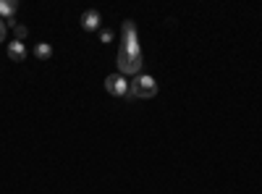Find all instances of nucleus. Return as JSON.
Instances as JSON below:
<instances>
[{"instance_id": "5", "label": "nucleus", "mask_w": 262, "mask_h": 194, "mask_svg": "<svg viewBox=\"0 0 262 194\" xmlns=\"http://www.w3.org/2000/svg\"><path fill=\"white\" fill-rule=\"evenodd\" d=\"M8 58L11 60H24L27 58V48L21 45V42H11L8 45Z\"/></svg>"}, {"instance_id": "8", "label": "nucleus", "mask_w": 262, "mask_h": 194, "mask_svg": "<svg viewBox=\"0 0 262 194\" xmlns=\"http://www.w3.org/2000/svg\"><path fill=\"white\" fill-rule=\"evenodd\" d=\"M13 34H16V42H21V39H24L29 32H27V27H21V24H16L13 27Z\"/></svg>"}, {"instance_id": "4", "label": "nucleus", "mask_w": 262, "mask_h": 194, "mask_svg": "<svg viewBox=\"0 0 262 194\" xmlns=\"http://www.w3.org/2000/svg\"><path fill=\"white\" fill-rule=\"evenodd\" d=\"M81 27H84L86 32H95V29L100 27V13H97V11H84V13H81Z\"/></svg>"}, {"instance_id": "3", "label": "nucleus", "mask_w": 262, "mask_h": 194, "mask_svg": "<svg viewBox=\"0 0 262 194\" xmlns=\"http://www.w3.org/2000/svg\"><path fill=\"white\" fill-rule=\"evenodd\" d=\"M105 92H107V95H116V97H123V95H128V81H126L121 74L107 76V79H105Z\"/></svg>"}, {"instance_id": "7", "label": "nucleus", "mask_w": 262, "mask_h": 194, "mask_svg": "<svg viewBox=\"0 0 262 194\" xmlns=\"http://www.w3.org/2000/svg\"><path fill=\"white\" fill-rule=\"evenodd\" d=\"M16 8H18V6L13 3V0H0V13H3L6 18H11V16L16 13Z\"/></svg>"}, {"instance_id": "1", "label": "nucleus", "mask_w": 262, "mask_h": 194, "mask_svg": "<svg viewBox=\"0 0 262 194\" xmlns=\"http://www.w3.org/2000/svg\"><path fill=\"white\" fill-rule=\"evenodd\" d=\"M121 34H123L121 50H118L121 76H126V74L137 76L142 71V50H139V42H137V27H134V21H123Z\"/></svg>"}, {"instance_id": "9", "label": "nucleus", "mask_w": 262, "mask_h": 194, "mask_svg": "<svg viewBox=\"0 0 262 194\" xmlns=\"http://www.w3.org/2000/svg\"><path fill=\"white\" fill-rule=\"evenodd\" d=\"M3 39H6V24L0 21V42H3Z\"/></svg>"}, {"instance_id": "6", "label": "nucleus", "mask_w": 262, "mask_h": 194, "mask_svg": "<svg viewBox=\"0 0 262 194\" xmlns=\"http://www.w3.org/2000/svg\"><path fill=\"white\" fill-rule=\"evenodd\" d=\"M34 55H37L39 60H48V58L53 55V48L48 45V42H39V45L34 48Z\"/></svg>"}, {"instance_id": "2", "label": "nucleus", "mask_w": 262, "mask_h": 194, "mask_svg": "<svg viewBox=\"0 0 262 194\" xmlns=\"http://www.w3.org/2000/svg\"><path fill=\"white\" fill-rule=\"evenodd\" d=\"M128 95L137 100H149L158 95V81L152 76H137L134 81L128 84Z\"/></svg>"}]
</instances>
